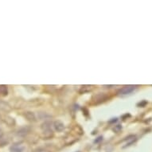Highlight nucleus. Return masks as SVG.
I'll list each match as a JSON object with an SVG mask.
<instances>
[{"label":"nucleus","mask_w":152,"mask_h":152,"mask_svg":"<svg viewBox=\"0 0 152 152\" xmlns=\"http://www.w3.org/2000/svg\"><path fill=\"white\" fill-rule=\"evenodd\" d=\"M29 133V128L27 127H21L18 131V135L24 137Z\"/></svg>","instance_id":"423d86ee"},{"label":"nucleus","mask_w":152,"mask_h":152,"mask_svg":"<svg viewBox=\"0 0 152 152\" xmlns=\"http://www.w3.org/2000/svg\"><path fill=\"white\" fill-rule=\"evenodd\" d=\"M121 128H122V127L120 126V125H117V126H116V127L113 128V131H116V132H119V131L121 130Z\"/></svg>","instance_id":"6e6552de"},{"label":"nucleus","mask_w":152,"mask_h":152,"mask_svg":"<svg viewBox=\"0 0 152 152\" xmlns=\"http://www.w3.org/2000/svg\"><path fill=\"white\" fill-rule=\"evenodd\" d=\"M8 94V88L6 85H0V96H6Z\"/></svg>","instance_id":"0eeeda50"},{"label":"nucleus","mask_w":152,"mask_h":152,"mask_svg":"<svg viewBox=\"0 0 152 152\" xmlns=\"http://www.w3.org/2000/svg\"><path fill=\"white\" fill-rule=\"evenodd\" d=\"M42 130L43 131V135H44V138L45 139H49L53 135V131L51 129V123L49 121H46L42 124Z\"/></svg>","instance_id":"f257e3e1"},{"label":"nucleus","mask_w":152,"mask_h":152,"mask_svg":"<svg viewBox=\"0 0 152 152\" xmlns=\"http://www.w3.org/2000/svg\"><path fill=\"white\" fill-rule=\"evenodd\" d=\"M137 88V86L135 85H126L121 88L118 91L119 95H127L131 93L134 90H135V88Z\"/></svg>","instance_id":"f03ea898"},{"label":"nucleus","mask_w":152,"mask_h":152,"mask_svg":"<svg viewBox=\"0 0 152 152\" xmlns=\"http://www.w3.org/2000/svg\"><path fill=\"white\" fill-rule=\"evenodd\" d=\"M10 150L11 152H25V146L23 144H16L11 146Z\"/></svg>","instance_id":"7ed1b4c3"},{"label":"nucleus","mask_w":152,"mask_h":152,"mask_svg":"<svg viewBox=\"0 0 152 152\" xmlns=\"http://www.w3.org/2000/svg\"><path fill=\"white\" fill-rule=\"evenodd\" d=\"M35 152H50L49 151L46 149H43V148H39V149H37V151H35Z\"/></svg>","instance_id":"1a4fd4ad"},{"label":"nucleus","mask_w":152,"mask_h":152,"mask_svg":"<svg viewBox=\"0 0 152 152\" xmlns=\"http://www.w3.org/2000/svg\"><path fill=\"white\" fill-rule=\"evenodd\" d=\"M145 104H146V101H143L142 103H139L138 105H139V106H141V107H144Z\"/></svg>","instance_id":"9d476101"},{"label":"nucleus","mask_w":152,"mask_h":152,"mask_svg":"<svg viewBox=\"0 0 152 152\" xmlns=\"http://www.w3.org/2000/svg\"><path fill=\"white\" fill-rule=\"evenodd\" d=\"M54 130L57 132H62L63 130L65 129V124H63L61 120H56L54 122Z\"/></svg>","instance_id":"20e7f679"},{"label":"nucleus","mask_w":152,"mask_h":152,"mask_svg":"<svg viewBox=\"0 0 152 152\" xmlns=\"http://www.w3.org/2000/svg\"><path fill=\"white\" fill-rule=\"evenodd\" d=\"M24 116H25V118L29 120V121H31V122H34L36 121V116H35V114L34 112H25L24 113Z\"/></svg>","instance_id":"39448f33"},{"label":"nucleus","mask_w":152,"mask_h":152,"mask_svg":"<svg viewBox=\"0 0 152 152\" xmlns=\"http://www.w3.org/2000/svg\"><path fill=\"white\" fill-rule=\"evenodd\" d=\"M102 139H103V138H102V137H99V138H98V139H97V140H96V141H95V142H96V143H98L99 141L102 140Z\"/></svg>","instance_id":"9b49d317"}]
</instances>
